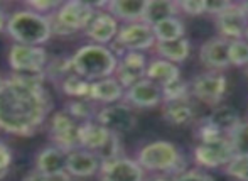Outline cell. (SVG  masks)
<instances>
[{"label": "cell", "instance_id": "28", "mask_svg": "<svg viewBox=\"0 0 248 181\" xmlns=\"http://www.w3.org/2000/svg\"><path fill=\"white\" fill-rule=\"evenodd\" d=\"M152 33L155 37V43H169V41L183 39L186 34V27L177 17H170V19H166L152 26Z\"/></svg>", "mask_w": 248, "mask_h": 181}, {"label": "cell", "instance_id": "26", "mask_svg": "<svg viewBox=\"0 0 248 181\" xmlns=\"http://www.w3.org/2000/svg\"><path fill=\"white\" fill-rule=\"evenodd\" d=\"M154 51L160 56V60H166L169 63H183L189 58L191 54V43L189 39L183 37L177 41H169V43H155Z\"/></svg>", "mask_w": 248, "mask_h": 181}, {"label": "cell", "instance_id": "33", "mask_svg": "<svg viewBox=\"0 0 248 181\" xmlns=\"http://www.w3.org/2000/svg\"><path fill=\"white\" fill-rule=\"evenodd\" d=\"M225 171L238 181H248V154H235L226 163Z\"/></svg>", "mask_w": 248, "mask_h": 181}, {"label": "cell", "instance_id": "31", "mask_svg": "<svg viewBox=\"0 0 248 181\" xmlns=\"http://www.w3.org/2000/svg\"><path fill=\"white\" fill-rule=\"evenodd\" d=\"M69 73H73L71 58L69 56L49 58V60H47L46 68H44V80H46V82L49 80V82L59 85V83H61L62 80L69 75Z\"/></svg>", "mask_w": 248, "mask_h": 181}, {"label": "cell", "instance_id": "16", "mask_svg": "<svg viewBox=\"0 0 248 181\" xmlns=\"http://www.w3.org/2000/svg\"><path fill=\"white\" fill-rule=\"evenodd\" d=\"M120 29V24L113 19L105 10H96L95 17L88 27L85 29V37L92 44H100V46H110L117 37V33Z\"/></svg>", "mask_w": 248, "mask_h": 181}, {"label": "cell", "instance_id": "39", "mask_svg": "<svg viewBox=\"0 0 248 181\" xmlns=\"http://www.w3.org/2000/svg\"><path fill=\"white\" fill-rule=\"evenodd\" d=\"M14 163V151L5 141L0 139V173H10Z\"/></svg>", "mask_w": 248, "mask_h": 181}, {"label": "cell", "instance_id": "11", "mask_svg": "<svg viewBox=\"0 0 248 181\" xmlns=\"http://www.w3.org/2000/svg\"><path fill=\"white\" fill-rule=\"evenodd\" d=\"M100 181H144L145 171L139 163L127 156H120L100 165Z\"/></svg>", "mask_w": 248, "mask_h": 181}, {"label": "cell", "instance_id": "38", "mask_svg": "<svg viewBox=\"0 0 248 181\" xmlns=\"http://www.w3.org/2000/svg\"><path fill=\"white\" fill-rule=\"evenodd\" d=\"M177 3V9L181 12L187 14L191 17H196V16H202L204 12V0H183V2H176Z\"/></svg>", "mask_w": 248, "mask_h": 181}, {"label": "cell", "instance_id": "1", "mask_svg": "<svg viewBox=\"0 0 248 181\" xmlns=\"http://www.w3.org/2000/svg\"><path fill=\"white\" fill-rule=\"evenodd\" d=\"M52 110V99L44 76H5L0 90V132L32 137L46 125Z\"/></svg>", "mask_w": 248, "mask_h": 181}, {"label": "cell", "instance_id": "3", "mask_svg": "<svg viewBox=\"0 0 248 181\" xmlns=\"http://www.w3.org/2000/svg\"><path fill=\"white\" fill-rule=\"evenodd\" d=\"M69 58L73 73L90 83L113 76L118 61L108 46L92 43L79 46Z\"/></svg>", "mask_w": 248, "mask_h": 181}, {"label": "cell", "instance_id": "32", "mask_svg": "<svg viewBox=\"0 0 248 181\" xmlns=\"http://www.w3.org/2000/svg\"><path fill=\"white\" fill-rule=\"evenodd\" d=\"M162 102H186L189 100V85L183 78H177L170 82L169 85L162 86Z\"/></svg>", "mask_w": 248, "mask_h": 181}, {"label": "cell", "instance_id": "15", "mask_svg": "<svg viewBox=\"0 0 248 181\" xmlns=\"http://www.w3.org/2000/svg\"><path fill=\"white\" fill-rule=\"evenodd\" d=\"M216 26H218L219 37L225 41H238L243 37L248 26V19L243 12L240 3H232L225 12L216 16Z\"/></svg>", "mask_w": 248, "mask_h": 181}, {"label": "cell", "instance_id": "17", "mask_svg": "<svg viewBox=\"0 0 248 181\" xmlns=\"http://www.w3.org/2000/svg\"><path fill=\"white\" fill-rule=\"evenodd\" d=\"M96 10H105L117 22L132 24L140 22L145 9V0H110L103 3H93Z\"/></svg>", "mask_w": 248, "mask_h": 181}, {"label": "cell", "instance_id": "24", "mask_svg": "<svg viewBox=\"0 0 248 181\" xmlns=\"http://www.w3.org/2000/svg\"><path fill=\"white\" fill-rule=\"evenodd\" d=\"M145 78L154 82L155 85H159L160 88L166 85H169L170 82L181 78V69L177 65L169 63L166 60H152L147 63L145 68Z\"/></svg>", "mask_w": 248, "mask_h": 181}, {"label": "cell", "instance_id": "18", "mask_svg": "<svg viewBox=\"0 0 248 181\" xmlns=\"http://www.w3.org/2000/svg\"><path fill=\"white\" fill-rule=\"evenodd\" d=\"M101 161L95 152L86 149H75L66 154V171L73 178H92L98 175Z\"/></svg>", "mask_w": 248, "mask_h": 181}, {"label": "cell", "instance_id": "8", "mask_svg": "<svg viewBox=\"0 0 248 181\" xmlns=\"http://www.w3.org/2000/svg\"><path fill=\"white\" fill-rule=\"evenodd\" d=\"M47 132H49V141L52 146L62 149L64 152L79 149L78 144V127L79 122H76L66 110H58L49 117Z\"/></svg>", "mask_w": 248, "mask_h": 181}, {"label": "cell", "instance_id": "29", "mask_svg": "<svg viewBox=\"0 0 248 181\" xmlns=\"http://www.w3.org/2000/svg\"><path fill=\"white\" fill-rule=\"evenodd\" d=\"M62 110H66L73 119L81 124V122L86 120H95L98 105L88 99H75V100H68L64 103V109Z\"/></svg>", "mask_w": 248, "mask_h": 181}, {"label": "cell", "instance_id": "42", "mask_svg": "<svg viewBox=\"0 0 248 181\" xmlns=\"http://www.w3.org/2000/svg\"><path fill=\"white\" fill-rule=\"evenodd\" d=\"M9 16H10V12L5 9V5L0 2V34H5L7 22H9Z\"/></svg>", "mask_w": 248, "mask_h": 181}, {"label": "cell", "instance_id": "30", "mask_svg": "<svg viewBox=\"0 0 248 181\" xmlns=\"http://www.w3.org/2000/svg\"><path fill=\"white\" fill-rule=\"evenodd\" d=\"M90 85H92V83L83 80L81 76L75 75V73H69V75L59 83L58 88L61 90L62 95H66L69 100H75V99H88Z\"/></svg>", "mask_w": 248, "mask_h": 181}, {"label": "cell", "instance_id": "46", "mask_svg": "<svg viewBox=\"0 0 248 181\" xmlns=\"http://www.w3.org/2000/svg\"><path fill=\"white\" fill-rule=\"evenodd\" d=\"M149 181H172V180H167V178H154V180H149Z\"/></svg>", "mask_w": 248, "mask_h": 181}, {"label": "cell", "instance_id": "43", "mask_svg": "<svg viewBox=\"0 0 248 181\" xmlns=\"http://www.w3.org/2000/svg\"><path fill=\"white\" fill-rule=\"evenodd\" d=\"M46 180L47 181H73V176L64 169V171H58V173H52V175H47Z\"/></svg>", "mask_w": 248, "mask_h": 181}, {"label": "cell", "instance_id": "19", "mask_svg": "<svg viewBox=\"0 0 248 181\" xmlns=\"http://www.w3.org/2000/svg\"><path fill=\"white\" fill-rule=\"evenodd\" d=\"M228 41L223 37H211L199 49V61L209 69H225L230 66Z\"/></svg>", "mask_w": 248, "mask_h": 181}, {"label": "cell", "instance_id": "14", "mask_svg": "<svg viewBox=\"0 0 248 181\" xmlns=\"http://www.w3.org/2000/svg\"><path fill=\"white\" fill-rule=\"evenodd\" d=\"M235 156L233 148L230 144V139H221V141L213 142H201L194 149V159L199 166L204 168H219L226 166V163Z\"/></svg>", "mask_w": 248, "mask_h": 181}, {"label": "cell", "instance_id": "2", "mask_svg": "<svg viewBox=\"0 0 248 181\" xmlns=\"http://www.w3.org/2000/svg\"><path fill=\"white\" fill-rule=\"evenodd\" d=\"M5 34L16 44L44 46L52 37L49 17L39 16L26 7H20L10 12Z\"/></svg>", "mask_w": 248, "mask_h": 181}, {"label": "cell", "instance_id": "21", "mask_svg": "<svg viewBox=\"0 0 248 181\" xmlns=\"http://www.w3.org/2000/svg\"><path fill=\"white\" fill-rule=\"evenodd\" d=\"M66 154L62 149L56 148L52 144H47L37 151L36 158H34V171L41 173V175L47 176L52 173L64 171L66 168Z\"/></svg>", "mask_w": 248, "mask_h": 181}, {"label": "cell", "instance_id": "9", "mask_svg": "<svg viewBox=\"0 0 248 181\" xmlns=\"http://www.w3.org/2000/svg\"><path fill=\"white\" fill-rule=\"evenodd\" d=\"M95 122L103 125L111 134L122 135L134 131L135 125H137V115H135L132 107H128L124 102H118V103H111V105L98 107Z\"/></svg>", "mask_w": 248, "mask_h": 181}, {"label": "cell", "instance_id": "7", "mask_svg": "<svg viewBox=\"0 0 248 181\" xmlns=\"http://www.w3.org/2000/svg\"><path fill=\"white\" fill-rule=\"evenodd\" d=\"M154 44H155V37H154L152 27L140 20V22L120 26L117 37H115V41L108 48L115 54V58L120 60L127 51L144 53L147 49H152Z\"/></svg>", "mask_w": 248, "mask_h": 181}, {"label": "cell", "instance_id": "37", "mask_svg": "<svg viewBox=\"0 0 248 181\" xmlns=\"http://www.w3.org/2000/svg\"><path fill=\"white\" fill-rule=\"evenodd\" d=\"M59 5H61V0H26L22 3V7L46 17H49Z\"/></svg>", "mask_w": 248, "mask_h": 181}, {"label": "cell", "instance_id": "27", "mask_svg": "<svg viewBox=\"0 0 248 181\" xmlns=\"http://www.w3.org/2000/svg\"><path fill=\"white\" fill-rule=\"evenodd\" d=\"M162 117L170 125H186L194 120V109L189 103V100H186V102H169L164 103Z\"/></svg>", "mask_w": 248, "mask_h": 181}, {"label": "cell", "instance_id": "45", "mask_svg": "<svg viewBox=\"0 0 248 181\" xmlns=\"http://www.w3.org/2000/svg\"><path fill=\"white\" fill-rule=\"evenodd\" d=\"M240 5H242L243 12H245V16H247V19H248V2H245V3H240Z\"/></svg>", "mask_w": 248, "mask_h": 181}, {"label": "cell", "instance_id": "13", "mask_svg": "<svg viewBox=\"0 0 248 181\" xmlns=\"http://www.w3.org/2000/svg\"><path fill=\"white\" fill-rule=\"evenodd\" d=\"M122 102L132 109H154L162 103V90L154 82L144 78L125 90Z\"/></svg>", "mask_w": 248, "mask_h": 181}, {"label": "cell", "instance_id": "47", "mask_svg": "<svg viewBox=\"0 0 248 181\" xmlns=\"http://www.w3.org/2000/svg\"><path fill=\"white\" fill-rule=\"evenodd\" d=\"M3 82H5V76L0 75V90H2V86H3Z\"/></svg>", "mask_w": 248, "mask_h": 181}, {"label": "cell", "instance_id": "41", "mask_svg": "<svg viewBox=\"0 0 248 181\" xmlns=\"http://www.w3.org/2000/svg\"><path fill=\"white\" fill-rule=\"evenodd\" d=\"M230 5H232V2H228V0H204V12L219 16V14L225 12Z\"/></svg>", "mask_w": 248, "mask_h": 181}, {"label": "cell", "instance_id": "44", "mask_svg": "<svg viewBox=\"0 0 248 181\" xmlns=\"http://www.w3.org/2000/svg\"><path fill=\"white\" fill-rule=\"evenodd\" d=\"M22 181H47L46 180V176L44 175H41V173H37V171H31V173H27L26 176L22 178Z\"/></svg>", "mask_w": 248, "mask_h": 181}, {"label": "cell", "instance_id": "35", "mask_svg": "<svg viewBox=\"0 0 248 181\" xmlns=\"http://www.w3.org/2000/svg\"><path fill=\"white\" fill-rule=\"evenodd\" d=\"M230 144L235 154H248V122H240L230 134Z\"/></svg>", "mask_w": 248, "mask_h": 181}, {"label": "cell", "instance_id": "36", "mask_svg": "<svg viewBox=\"0 0 248 181\" xmlns=\"http://www.w3.org/2000/svg\"><path fill=\"white\" fill-rule=\"evenodd\" d=\"M96 158L100 159L101 163L105 161H111V159H117L120 158L122 154V139L120 135L117 134H110V137H108V141L105 142V146L100 149L98 152H95Z\"/></svg>", "mask_w": 248, "mask_h": 181}, {"label": "cell", "instance_id": "12", "mask_svg": "<svg viewBox=\"0 0 248 181\" xmlns=\"http://www.w3.org/2000/svg\"><path fill=\"white\" fill-rule=\"evenodd\" d=\"M147 58L144 53L137 51H127L120 60L117 61L113 78L124 86V90L130 88L137 82L145 78V68H147Z\"/></svg>", "mask_w": 248, "mask_h": 181}, {"label": "cell", "instance_id": "50", "mask_svg": "<svg viewBox=\"0 0 248 181\" xmlns=\"http://www.w3.org/2000/svg\"><path fill=\"white\" fill-rule=\"evenodd\" d=\"M247 76H248V66H247Z\"/></svg>", "mask_w": 248, "mask_h": 181}, {"label": "cell", "instance_id": "49", "mask_svg": "<svg viewBox=\"0 0 248 181\" xmlns=\"http://www.w3.org/2000/svg\"><path fill=\"white\" fill-rule=\"evenodd\" d=\"M243 37H245V41L248 43V26H247V29H245V34H243Z\"/></svg>", "mask_w": 248, "mask_h": 181}, {"label": "cell", "instance_id": "10", "mask_svg": "<svg viewBox=\"0 0 248 181\" xmlns=\"http://www.w3.org/2000/svg\"><path fill=\"white\" fill-rule=\"evenodd\" d=\"M228 88V78L218 71H206L194 76L189 92L201 103L209 107L218 105Z\"/></svg>", "mask_w": 248, "mask_h": 181}, {"label": "cell", "instance_id": "5", "mask_svg": "<svg viewBox=\"0 0 248 181\" xmlns=\"http://www.w3.org/2000/svg\"><path fill=\"white\" fill-rule=\"evenodd\" d=\"M135 161L144 171L176 173L181 175L186 166V158L181 154L179 148L169 141H154L140 148Z\"/></svg>", "mask_w": 248, "mask_h": 181}, {"label": "cell", "instance_id": "23", "mask_svg": "<svg viewBox=\"0 0 248 181\" xmlns=\"http://www.w3.org/2000/svg\"><path fill=\"white\" fill-rule=\"evenodd\" d=\"M204 120L208 122L213 129H216V131L221 132L223 135H226V137H230V134H232V132L238 127L240 122H242L238 110L232 105L218 107V109L213 110L211 115Z\"/></svg>", "mask_w": 248, "mask_h": 181}, {"label": "cell", "instance_id": "20", "mask_svg": "<svg viewBox=\"0 0 248 181\" xmlns=\"http://www.w3.org/2000/svg\"><path fill=\"white\" fill-rule=\"evenodd\" d=\"M124 86L113 78H103L98 82H93L90 85V95L88 100H92L93 103L103 107V105H111V103H118L124 100Z\"/></svg>", "mask_w": 248, "mask_h": 181}, {"label": "cell", "instance_id": "25", "mask_svg": "<svg viewBox=\"0 0 248 181\" xmlns=\"http://www.w3.org/2000/svg\"><path fill=\"white\" fill-rule=\"evenodd\" d=\"M179 9L176 2L170 0H145V9L142 14V22L147 26H155L157 22H162L170 17H176Z\"/></svg>", "mask_w": 248, "mask_h": 181}, {"label": "cell", "instance_id": "34", "mask_svg": "<svg viewBox=\"0 0 248 181\" xmlns=\"http://www.w3.org/2000/svg\"><path fill=\"white\" fill-rule=\"evenodd\" d=\"M230 66H248V43L245 39L230 41L228 44Z\"/></svg>", "mask_w": 248, "mask_h": 181}, {"label": "cell", "instance_id": "6", "mask_svg": "<svg viewBox=\"0 0 248 181\" xmlns=\"http://www.w3.org/2000/svg\"><path fill=\"white\" fill-rule=\"evenodd\" d=\"M49 60L44 46H26L12 43L7 51V63L14 75L44 76V68Z\"/></svg>", "mask_w": 248, "mask_h": 181}, {"label": "cell", "instance_id": "40", "mask_svg": "<svg viewBox=\"0 0 248 181\" xmlns=\"http://www.w3.org/2000/svg\"><path fill=\"white\" fill-rule=\"evenodd\" d=\"M172 181H215L209 175L199 171V169H189V171H183L177 175Z\"/></svg>", "mask_w": 248, "mask_h": 181}, {"label": "cell", "instance_id": "4", "mask_svg": "<svg viewBox=\"0 0 248 181\" xmlns=\"http://www.w3.org/2000/svg\"><path fill=\"white\" fill-rule=\"evenodd\" d=\"M95 14L96 9L90 2H81V0L61 2V5L49 16L52 36L69 37L78 33H85Z\"/></svg>", "mask_w": 248, "mask_h": 181}, {"label": "cell", "instance_id": "48", "mask_svg": "<svg viewBox=\"0 0 248 181\" xmlns=\"http://www.w3.org/2000/svg\"><path fill=\"white\" fill-rule=\"evenodd\" d=\"M7 175H9V173H7V171H5V173H0V181L5 180V178H7Z\"/></svg>", "mask_w": 248, "mask_h": 181}, {"label": "cell", "instance_id": "22", "mask_svg": "<svg viewBox=\"0 0 248 181\" xmlns=\"http://www.w3.org/2000/svg\"><path fill=\"white\" fill-rule=\"evenodd\" d=\"M111 132L107 131L103 125H100L95 120H86L81 122L78 127V144L79 149H86V151L98 152L108 141Z\"/></svg>", "mask_w": 248, "mask_h": 181}]
</instances>
